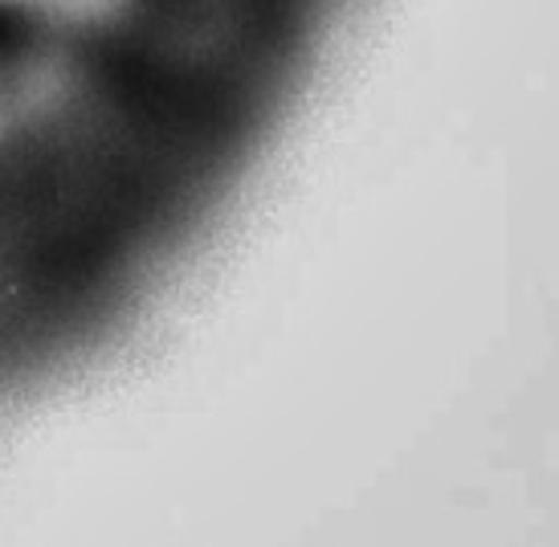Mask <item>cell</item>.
<instances>
[{
	"instance_id": "obj_1",
	"label": "cell",
	"mask_w": 559,
	"mask_h": 547,
	"mask_svg": "<svg viewBox=\"0 0 559 547\" xmlns=\"http://www.w3.org/2000/svg\"><path fill=\"white\" fill-rule=\"evenodd\" d=\"M33 41H37V25L21 4L0 0V74H9L13 66L29 58Z\"/></svg>"
}]
</instances>
